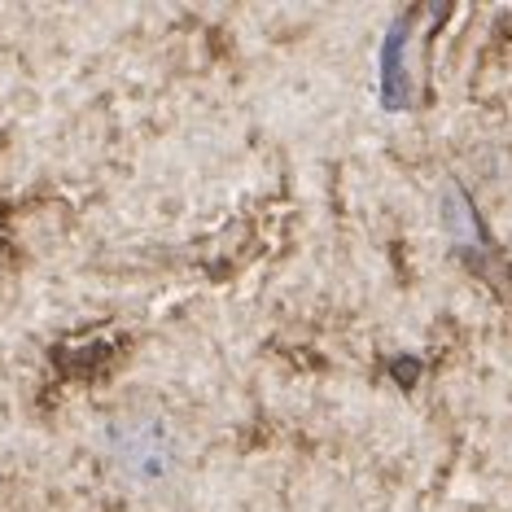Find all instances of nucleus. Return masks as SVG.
I'll use <instances>...</instances> for the list:
<instances>
[{"mask_svg": "<svg viewBox=\"0 0 512 512\" xmlns=\"http://www.w3.org/2000/svg\"><path fill=\"white\" fill-rule=\"evenodd\" d=\"M403 49H407V18H399L390 27L386 44H381V79H377V97H381V110H407L412 101V79H407V62H403Z\"/></svg>", "mask_w": 512, "mask_h": 512, "instance_id": "f03ea898", "label": "nucleus"}, {"mask_svg": "<svg viewBox=\"0 0 512 512\" xmlns=\"http://www.w3.org/2000/svg\"><path fill=\"white\" fill-rule=\"evenodd\" d=\"M442 219H447V228H451V237L460 241V246H477V224H473V211H469V202H464V193L456 189V184H447V193H442Z\"/></svg>", "mask_w": 512, "mask_h": 512, "instance_id": "7ed1b4c3", "label": "nucleus"}, {"mask_svg": "<svg viewBox=\"0 0 512 512\" xmlns=\"http://www.w3.org/2000/svg\"><path fill=\"white\" fill-rule=\"evenodd\" d=\"M110 442L119 469L136 482H162L180 464V442L171 434V425L158 421V416H136V421L114 425Z\"/></svg>", "mask_w": 512, "mask_h": 512, "instance_id": "f257e3e1", "label": "nucleus"}]
</instances>
